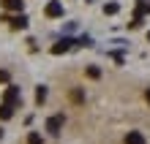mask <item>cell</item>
Returning <instances> with one entry per match:
<instances>
[{
  "instance_id": "cell-7",
  "label": "cell",
  "mask_w": 150,
  "mask_h": 144,
  "mask_svg": "<svg viewBox=\"0 0 150 144\" xmlns=\"http://www.w3.org/2000/svg\"><path fill=\"white\" fill-rule=\"evenodd\" d=\"M68 46H71V41L63 38L60 44H55V46H52V55H63V52H68Z\"/></svg>"
},
{
  "instance_id": "cell-12",
  "label": "cell",
  "mask_w": 150,
  "mask_h": 144,
  "mask_svg": "<svg viewBox=\"0 0 150 144\" xmlns=\"http://www.w3.org/2000/svg\"><path fill=\"white\" fill-rule=\"evenodd\" d=\"M104 14H117V6L109 3V6H104Z\"/></svg>"
},
{
  "instance_id": "cell-3",
  "label": "cell",
  "mask_w": 150,
  "mask_h": 144,
  "mask_svg": "<svg viewBox=\"0 0 150 144\" xmlns=\"http://www.w3.org/2000/svg\"><path fill=\"white\" fill-rule=\"evenodd\" d=\"M49 16V19H57V16H63V3H60V0H52V3L47 6V11H44Z\"/></svg>"
},
{
  "instance_id": "cell-2",
  "label": "cell",
  "mask_w": 150,
  "mask_h": 144,
  "mask_svg": "<svg viewBox=\"0 0 150 144\" xmlns=\"http://www.w3.org/2000/svg\"><path fill=\"white\" fill-rule=\"evenodd\" d=\"M60 128H63V114H55V117H49V120H47V131L52 133V136H57Z\"/></svg>"
},
{
  "instance_id": "cell-11",
  "label": "cell",
  "mask_w": 150,
  "mask_h": 144,
  "mask_svg": "<svg viewBox=\"0 0 150 144\" xmlns=\"http://www.w3.org/2000/svg\"><path fill=\"white\" fill-rule=\"evenodd\" d=\"M28 144H44V141H41L38 133H30V136H28Z\"/></svg>"
},
{
  "instance_id": "cell-9",
  "label": "cell",
  "mask_w": 150,
  "mask_h": 144,
  "mask_svg": "<svg viewBox=\"0 0 150 144\" xmlns=\"http://www.w3.org/2000/svg\"><path fill=\"white\" fill-rule=\"evenodd\" d=\"M36 101H38V103L47 101V87H38V90H36Z\"/></svg>"
},
{
  "instance_id": "cell-10",
  "label": "cell",
  "mask_w": 150,
  "mask_h": 144,
  "mask_svg": "<svg viewBox=\"0 0 150 144\" xmlns=\"http://www.w3.org/2000/svg\"><path fill=\"white\" fill-rule=\"evenodd\" d=\"M87 76H90V79H98V76H101V68L90 65V68H87Z\"/></svg>"
},
{
  "instance_id": "cell-8",
  "label": "cell",
  "mask_w": 150,
  "mask_h": 144,
  "mask_svg": "<svg viewBox=\"0 0 150 144\" xmlns=\"http://www.w3.org/2000/svg\"><path fill=\"white\" fill-rule=\"evenodd\" d=\"M11 117H14V106L0 103V120H11Z\"/></svg>"
},
{
  "instance_id": "cell-6",
  "label": "cell",
  "mask_w": 150,
  "mask_h": 144,
  "mask_svg": "<svg viewBox=\"0 0 150 144\" xmlns=\"http://www.w3.org/2000/svg\"><path fill=\"white\" fill-rule=\"evenodd\" d=\"M6 22H11V27H16V30H22V27H28V16H14V19H6Z\"/></svg>"
},
{
  "instance_id": "cell-1",
  "label": "cell",
  "mask_w": 150,
  "mask_h": 144,
  "mask_svg": "<svg viewBox=\"0 0 150 144\" xmlns=\"http://www.w3.org/2000/svg\"><path fill=\"white\" fill-rule=\"evenodd\" d=\"M22 101V93H19V87H6V95H3V103H8V106H16Z\"/></svg>"
},
{
  "instance_id": "cell-16",
  "label": "cell",
  "mask_w": 150,
  "mask_h": 144,
  "mask_svg": "<svg viewBox=\"0 0 150 144\" xmlns=\"http://www.w3.org/2000/svg\"><path fill=\"white\" fill-rule=\"evenodd\" d=\"M0 139H3V128H0Z\"/></svg>"
},
{
  "instance_id": "cell-4",
  "label": "cell",
  "mask_w": 150,
  "mask_h": 144,
  "mask_svg": "<svg viewBox=\"0 0 150 144\" xmlns=\"http://www.w3.org/2000/svg\"><path fill=\"white\" fill-rule=\"evenodd\" d=\"M126 144H147L145 141V136L139 131H128V136H126Z\"/></svg>"
},
{
  "instance_id": "cell-17",
  "label": "cell",
  "mask_w": 150,
  "mask_h": 144,
  "mask_svg": "<svg viewBox=\"0 0 150 144\" xmlns=\"http://www.w3.org/2000/svg\"><path fill=\"white\" fill-rule=\"evenodd\" d=\"M147 38H150V33H147Z\"/></svg>"
},
{
  "instance_id": "cell-5",
  "label": "cell",
  "mask_w": 150,
  "mask_h": 144,
  "mask_svg": "<svg viewBox=\"0 0 150 144\" xmlns=\"http://www.w3.org/2000/svg\"><path fill=\"white\" fill-rule=\"evenodd\" d=\"M6 11H22V0H0Z\"/></svg>"
},
{
  "instance_id": "cell-15",
  "label": "cell",
  "mask_w": 150,
  "mask_h": 144,
  "mask_svg": "<svg viewBox=\"0 0 150 144\" xmlns=\"http://www.w3.org/2000/svg\"><path fill=\"white\" fill-rule=\"evenodd\" d=\"M145 98H147V103H150V90H147V93H145Z\"/></svg>"
},
{
  "instance_id": "cell-13",
  "label": "cell",
  "mask_w": 150,
  "mask_h": 144,
  "mask_svg": "<svg viewBox=\"0 0 150 144\" xmlns=\"http://www.w3.org/2000/svg\"><path fill=\"white\" fill-rule=\"evenodd\" d=\"M71 98H74V101H76V103H82V101H85V95H82V93H79V90H74V93H71Z\"/></svg>"
},
{
  "instance_id": "cell-14",
  "label": "cell",
  "mask_w": 150,
  "mask_h": 144,
  "mask_svg": "<svg viewBox=\"0 0 150 144\" xmlns=\"http://www.w3.org/2000/svg\"><path fill=\"white\" fill-rule=\"evenodd\" d=\"M0 82H8V71H0Z\"/></svg>"
}]
</instances>
